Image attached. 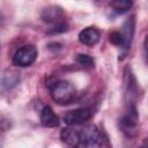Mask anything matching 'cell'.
<instances>
[{
    "instance_id": "obj_1",
    "label": "cell",
    "mask_w": 148,
    "mask_h": 148,
    "mask_svg": "<svg viewBox=\"0 0 148 148\" xmlns=\"http://www.w3.org/2000/svg\"><path fill=\"white\" fill-rule=\"evenodd\" d=\"M60 139L73 148H101L102 134L95 125H87L82 128L65 127L60 132Z\"/></svg>"
},
{
    "instance_id": "obj_2",
    "label": "cell",
    "mask_w": 148,
    "mask_h": 148,
    "mask_svg": "<svg viewBox=\"0 0 148 148\" xmlns=\"http://www.w3.org/2000/svg\"><path fill=\"white\" fill-rule=\"evenodd\" d=\"M50 92H51L52 99L61 105L72 103L76 96L75 87L71 82L65 80H59L53 82L50 86Z\"/></svg>"
},
{
    "instance_id": "obj_3",
    "label": "cell",
    "mask_w": 148,
    "mask_h": 148,
    "mask_svg": "<svg viewBox=\"0 0 148 148\" xmlns=\"http://www.w3.org/2000/svg\"><path fill=\"white\" fill-rule=\"evenodd\" d=\"M37 56H38V52L35 45H31V44L24 45L20 47L13 56V65L18 67L30 66L35 62V60L37 59Z\"/></svg>"
},
{
    "instance_id": "obj_4",
    "label": "cell",
    "mask_w": 148,
    "mask_h": 148,
    "mask_svg": "<svg viewBox=\"0 0 148 148\" xmlns=\"http://www.w3.org/2000/svg\"><path fill=\"white\" fill-rule=\"evenodd\" d=\"M121 131L127 136H134L136 134V127H138V113L134 105H130L128 111L124 114V117L119 121Z\"/></svg>"
},
{
    "instance_id": "obj_5",
    "label": "cell",
    "mask_w": 148,
    "mask_h": 148,
    "mask_svg": "<svg viewBox=\"0 0 148 148\" xmlns=\"http://www.w3.org/2000/svg\"><path fill=\"white\" fill-rule=\"evenodd\" d=\"M91 117V110L88 108H80L75 110L68 111L65 117L64 121L68 126H74V125H81L86 121H88Z\"/></svg>"
},
{
    "instance_id": "obj_6",
    "label": "cell",
    "mask_w": 148,
    "mask_h": 148,
    "mask_svg": "<svg viewBox=\"0 0 148 148\" xmlns=\"http://www.w3.org/2000/svg\"><path fill=\"white\" fill-rule=\"evenodd\" d=\"M79 40L87 46H94L99 40V31L92 27H88L79 34Z\"/></svg>"
},
{
    "instance_id": "obj_7",
    "label": "cell",
    "mask_w": 148,
    "mask_h": 148,
    "mask_svg": "<svg viewBox=\"0 0 148 148\" xmlns=\"http://www.w3.org/2000/svg\"><path fill=\"white\" fill-rule=\"evenodd\" d=\"M62 15H64V12L60 7L50 6V7H46L45 9H43L40 17L46 23H59Z\"/></svg>"
},
{
    "instance_id": "obj_8",
    "label": "cell",
    "mask_w": 148,
    "mask_h": 148,
    "mask_svg": "<svg viewBox=\"0 0 148 148\" xmlns=\"http://www.w3.org/2000/svg\"><path fill=\"white\" fill-rule=\"evenodd\" d=\"M40 124L44 127H57L59 125V118L53 112L51 106L46 105L43 108L40 113Z\"/></svg>"
},
{
    "instance_id": "obj_9",
    "label": "cell",
    "mask_w": 148,
    "mask_h": 148,
    "mask_svg": "<svg viewBox=\"0 0 148 148\" xmlns=\"http://www.w3.org/2000/svg\"><path fill=\"white\" fill-rule=\"evenodd\" d=\"M121 35H123V38H124V45H123V47L125 50H127L130 47L131 43H132L133 35H134V17L128 18L124 23Z\"/></svg>"
},
{
    "instance_id": "obj_10",
    "label": "cell",
    "mask_w": 148,
    "mask_h": 148,
    "mask_svg": "<svg viewBox=\"0 0 148 148\" xmlns=\"http://www.w3.org/2000/svg\"><path fill=\"white\" fill-rule=\"evenodd\" d=\"M132 5H133V2L130 0H116V1L110 2V6L118 14H123V13L127 12L132 7Z\"/></svg>"
},
{
    "instance_id": "obj_11",
    "label": "cell",
    "mask_w": 148,
    "mask_h": 148,
    "mask_svg": "<svg viewBox=\"0 0 148 148\" xmlns=\"http://www.w3.org/2000/svg\"><path fill=\"white\" fill-rule=\"evenodd\" d=\"M20 81V77L16 75V73H8L5 74L2 77V86L5 88H13L14 86H16Z\"/></svg>"
},
{
    "instance_id": "obj_12",
    "label": "cell",
    "mask_w": 148,
    "mask_h": 148,
    "mask_svg": "<svg viewBox=\"0 0 148 148\" xmlns=\"http://www.w3.org/2000/svg\"><path fill=\"white\" fill-rule=\"evenodd\" d=\"M76 62L84 68H91V67H94V64H95L94 59L88 54H77Z\"/></svg>"
},
{
    "instance_id": "obj_13",
    "label": "cell",
    "mask_w": 148,
    "mask_h": 148,
    "mask_svg": "<svg viewBox=\"0 0 148 148\" xmlns=\"http://www.w3.org/2000/svg\"><path fill=\"white\" fill-rule=\"evenodd\" d=\"M109 40L113 44V45H124V38H123V35L120 31H112L109 36Z\"/></svg>"
},
{
    "instance_id": "obj_14",
    "label": "cell",
    "mask_w": 148,
    "mask_h": 148,
    "mask_svg": "<svg viewBox=\"0 0 148 148\" xmlns=\"http://www.w3.org/2000/svg\"><path fill=\"white\" fill-rule=\"evenodd\" d=\"M68 29V25L65 23V22H59V23H56V25L49 30L50 34H58V32H64V31H67Z\"/></svg>"
}]
</instances>
